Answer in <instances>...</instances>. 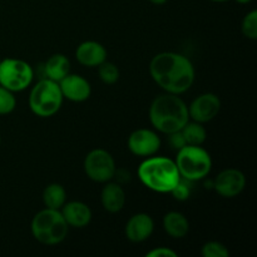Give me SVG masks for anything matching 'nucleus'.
<instances>
[{"mask_svg": "<svg viewBox=\"0 0 257 257\" xmlns=\"http://www.w3.org/2000/svg\"><path fill=\"white\" fill-rule=\"evenodd\" d=\"M100 201L105 211L110 213H117L124 207L125 192L119 183H107L102 190Z\"/></svg>", "mask_w": 257, "mask_h": 257, "instance_id": "dca6fc26", "label": "nucleus"}, {"mask_svg": "<svg viewBox=\"0 0 257 257\" xmlns=\"http://www.w3.org/2000/svg\"><path fill=\"white\" fill-rule=\"evenodd\" d=\"M68 223L65 222L60 210L47 208L39 211L33 217L30 230L33 237L43 245H58L68 235Z\"/></svg>", "mask_w": 257, "mask_h": 257, "instance_id": "20e7f679", "label": "nucleus"}, {"mask_svg": "<svg viewBox=\"0 0 257 257\" xmlns=\"http://www.w3.org/2000/svg\"><path fill=\"white\" fill-rule=\"evenodd\" d=\"M237 3H240V4H248V3L251 2V0H236Z\"/></svg>", "mask_w": 257, "mask_h": 257, "instance_id": "c85d7f7f", "label": "nucleus"}, {"mask_svg": "<svg viewBox=\"0 0 257 257\" xmlns=\"http://www.w3.org/2000/svg\"><path fill=\"white\" fill-rule=\"evenodd\" d=\"M220 109V98L213 93H203L188 105V115L190 119L203 124L217 117Z\"/></svg>", "mask_w": 257, "mask_h": 257, "instance_id": "9d476101", "label": "nucleus"}, {"mask_svg": "<svg viewBox=\"0 0 257 257\" xmlns=\"http://www.w3.org/2000/svg\"><path fill=\"white\" fill-rule=\"evenodd\" d=\"M107 49L100 43L94 40H87L78 45L75 50V58L79 64L88 68H94L107 60Z\"/></svg>", "mask_w": 257, "mask_h": 257, "instance_id": "4468645a", "label": "nucleus"}, {"mask_svg": "<svg viewBox=\"0 0 257 257\" xmlns=\"http://www.w3.org/2000/svg\"><path fill=\"white\" fill-rule=\"evenodd\" d=\"M98 74H99L100 80L104 84L112 85L118 82L119 79V69L117 65L112 62L104 60L100 65H98Z\"/></svg>", "mask_w": 257, "mask_h": 257, "instance_id": "412c9836", "label": "nucleus"}, {"mask_svg": "<svg viewBox=\"0 0 257 257\" xmlns=\"http://www.w3.org/2000/svg\"><path fill=\"white\" fill-rule=\"evenodd\" d=\"M43 202L45 207L52 210H60L67 202V192L59 183H50L43 191Z\"/></svg>", "mask_w": 257, "mask_h": 257, "instance_id": "6ab92c4d", "label": "nucleus"}, {"mask_svg": "<svg viewBox=\"0 0 257 257\" xmlns=\"http://www.w3.org/2000/svg\"><path fill=\"white\" fill-rule=\"evenodd\" d=\"M203 257H228L230 251L223 243L217 241H208L201 248Z\"/></svg>", "mask_w": 257, "mask_h": 257, "instance_id": "5701e85b", "label": "nucleus"}, {"mask_svg": "<svg viewBox=\"0 0 257 257\" xmlns=\"http://www.w3.org/2000/svg\"><path fill=\"white\" fill-rule=\"evenodd\" d=\"M155 230V222L147 213H136L125 223V237L131 242L140 243L148 240Z\"/></svg>", "mask_w": 257, "mask_h": 257, "instance_id": "ddd939ff", "label": "nucleus"}, {"mask_svg": "<svg viewBox=\"0 0 257 257\" xmlns=\"http://www.w3.org/2000/svg\"><path fill=\"white\" fill-rule=\"evenodd\" d=\"M84 171L88 177L98 183H107L115 176L114 158L102 148L90 151L84 160Z\"/></svg>", "mask_w": 257, "mask_h": 257, "instance_id": "6e6552de", "label": "nucleus"}, {"mask_svg": "<svg viewBox=\"0 0 257 257\" xmlns=\"http://www.w3.org/2000/svg\"><path fill=\"white\" fill-rule=\"evenodd\" d=\"M241 30H242L243 35L248 39L255 40L257 39V12L252 10L248 14L245 15L241 24Z\"/></svg>", "mask_w": 257, "mask_h": 257, "instance_id": "b1692460", "label": "nucleus"}, {"mask_svg": "<svg viewBox=\"0 0 257 257\" xmlns=\"http://www.w3.org/2000/svg\"><path fill=\"white\" fill-rule=\"evenodd\" d=\"M44 78L59 83L70 73V62L64 54H53L43 65Z\"/></svg>", "mask_w": 257, "mask_h": 257, "instance_id": "f3484780", "label": "nucleus"}, {"mask_svg": "<svg viewBox=\"0 0 257 257\" xmlns=\"http://www.w3.org/2000/svg\"><path fill=\"white\" fill-rule=\"evenodd\" d=\"M168 143H170L171 147L176 151L181 150V148L185 147L186 146V141H185V138H183L181 131L170 133V135H168Z\"/></svg>", "mask_w": 257, "mask_h": 257, "instance_id": "393cba45", "label": "nucleus"}, {"mask_svg": "<svg viewBox=\"0 0 257 257\" xmlns=\"http://www.w3.org/2000/svg\"><path fill=\"white\" fill-rule=\"evenodd\" d=\"M63 217L69 227L83 228L89 225L92 221V211L89 206L80 201H70L65 202L60 208Z\"/></svg>", "mask_w": 257, "mask_h": 257, "instance_id": "2eb2a0df", "label": "nucleus"}, {"mask_svg": "<svg viewBox=\"0 0 257 257\" xmlns=\"http://www.w3.org/2000/svg\"><path fill=\"white\" fill-rule=\"evenodd\" d=\"M163 228L172 238H182L190 231V222L183 213L171 211L163 217Z\"/></svg>", "mask_w": 257, "mask_h": 257, "instance_id": "a211bd4d", "label": "nucleus"}, {"mask_svg": "<svg viewBox=\"0 0 257 257\" xmlns=\"http://www.w3.org/2000/svg\"><path fill=\"white\" fill-rule=\"evenodd\" d=\"M58 84L62 90L63 97L72 102H84L92 94V87H90L89 82L79 74H70L69 73Z\"/></svg>", "mask_w": 257, "mask_h": 257, "instance_id": "f8f14e48", "label": "nucleus"}, {"mask_svg": "<svg viewBox=\"0 0 257 257\" xmlns=\"http://www.w3.org/2000/svg\"><path fill=\"white\" fill-rule=\"evenodd\" d=\"M63 99L64 97L59 84L54 80L43 78L30 90L29 107L38 117L48 118L60 109Z\"/></svg>", "mask_w": 257, "mask_h": 257, "instance_id": "423d86ee", "label": "nucleus"}, {"mask_svg": "<svg viewBox=\"0 0 257 257\" xmlns=\"http://www.w3.org/2000/svg\"><path fill=\"white\" fill-rule=\"evenodd\" d=\"M183 138L186 141V145L191 146H202L207 138V131L203 127L202 123H198L192 120H188L181 130Z\"/></svg>", "mask_w": 257, "mask_h": 257, "instance_id": "aec40b11", "label": "nucleus"}, {"mask_svg": "<svg viewBox=\"0 0 257 257\" xmlns=\"http://www.w3.org/2000/svg\"><path fill=\"white\" fill-rule=\"evenodd\" d=\"M181 177L187 181H200L207 177L212 168L210 153L201 146L186 145L177 151L176 158Z\"/></svg>", "mask_w": 257, "mask_h": 257, "instance_id": "39448f33", "label": "nucleus"}, {"mask_svg": "<svg viewBox=\"0 0 257 257\" xmlns=\"http://www.w3.org/2000/svg\"><path fill=\"white\" fill-rule=\"evenodd\" d=\"M161 138L155 131L140 128L128 137V150L137 157H151L160 151Z\"/></svg>", "mask_w": 257, "mask_h": 257, "instance_id": "1a4fd4ad", "label": "nucleus"}, {"mask_svg": "<svg viewBox=\"0 0 257 257\" xmlns=\"http://www.w3.org/2000/svg\"><path fill=\"white\" fill-rule=\"evenodd\" d=\"M246 186V177L241 171L228 168L218 173L213 188L216 192L225 198H232L240 195Z\"/></svg>", "mask_w": 257, "mask_h": 257, "instance_id": "9b49d317", "label": "nucleus"}, {"mask_svg": "<svg viewBox=\"0 0 257 257\" xmlns=\"http://www.w3.org/2000/svg\"><path fill=\"white\" fill-rule=\"evenodd\" d=\"M150 2L155 5H163V4H166L168 0H150Z\"/></svg>", "mask_w": 257, "mask_h": 257, "instance_id": "cd10ccee", "label": "nucleus"}, {"mask_svg": "<svg viewBox=\"0 0 257 257\" xmlns=\"http://www.w3.org/2000/svg\"><path fill=\"white\" fill-rule=\"evenodd\" d=\"M33 79L34 69L25 60L7 58L0 62V85L13 93L27 89Z\"/></svg>", "mask_w": 257, "mask_h": 257, "instance_id": "0eeeda50", "label": "nucleus"}, {"mask_svg": "<svg viewBox=\"0 0 257 257\" xmlns=\"http://www.w3.org/2000/svg\"><path fill=\"white\" fill-rule=\"evenodd\" d=\"M150 73L152 79L172 94H182L195 82V67L192 62L180 53L163 52L151 60Z\"/></svg>", "mask_w": 257, "mask_h": 257, "instance_id": "f257e3e1", "label": "nucleus"}, {"mask_svg": "<svg viewBox=\"0 0 257 257\" xmlns=\"http://www.w3.org/2000/svg\"><path fill=\"white\" fill-rule=\"evenodd\" d=\"M17 107V98L12 90L0 85V115L9 114Z\"/></svg>", "mask_w": 257, "mask_h": 257, "instance_id": "4be33fe9", "label": "nucleus"}, {"mask_svg": "<svg viewBox=\"0 0 257 257\" xmlns=\"http://www.w3.org/2000/svg\"><path fill=\"white\" fill-rule=\"evenodd\" d=\"M146 257H178V253L168 247H157L146 253Z\"/></svg>", "mask_w": 257, "mask_h": 257, "instance_id": "a878e982", "label": "nucleus"}, {"mask_svg": "<svg viewBox=\"0 0 257 257\" xmlns=\"http://www.w3.org/2000/svg\"><path fill=\"white\" fill-rule=\"evenodd\" d=\"M211 2H215V3H225V2H228V0H211Z\"/></svg>", "mask_w": 257, "mask_h": 257, "instance_id": "c756f323", "label": "nucleus"}, {"mask_svg": "<svg viewBox=\"0 0 257 257\" xmlns=\"http://www.w3.org/2000/svg\"><path fill=\"white\" fill-rule=\"evenodd\" d=\"M138 177L146 187L157 193H171L182 180L175 161L163 156L146 158L138 167Z\"/></svg>", "mask_w": 257, "mask_h": 257, "instance_id": "7ed1b4c3", "label": "nucleus"}, {"mask_svg": "<svg viewBox=\"0 0 257 257\" xmlns=\"http://www.w3.org/2000/svg\"><path fill=\"white\" fill-rule=\"evenodd\" d=\"M150 120L158 132L165 135L177 132L190 120L188 107L177 94L165 93L153 99Z\"/></svg>", "mask_w": 257, "mask_h": 257, "instance_id": "f03ea898", "label": "nucleus"}, {"mask_svg": "<svg viewBox=\"0 0 257 257\" xmlns=\"http://www.w3.org/2000/svg\"><path fill=\"white\" fill-rule=\"evenodd\" d=\"M0 142H2V138H0Z\"/></svg>", "mask_w": 257, "mask_h": 257, "instance_id": "7c9ffc66", "label": "nucleus"}, {"mask_svg": "<svg viewBox=\"0 0 257 257\" xmlns=\"http://www.w3.org/2000/svg\"><path fill=\"white\" fill-rule=\"evenodd\" d=\"M171 193H172L173 197L178 201H185L190 197V190H188V188L183 185L182 180H181V182L178 183V185L176 186L172 191H171Z\"/></svg>", "mask_w": 257, "mask_h": 257, "instance_id": "bb28decb", "label": "nucleus"}]
</instances>
